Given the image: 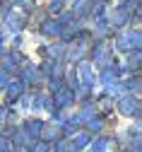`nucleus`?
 <instances>
[{"label":"nucleus","instance_id":"2","mask_svg":"<svg viewBox=\"0 0 142 152\" xmlns=\"http://www.w3.org/2000/svg\"><path fill=\"white\" fill-rule=\"evenodd\" d=\"M58 29H60L58 22H46V24H44V34H55Z\"/></svg>","mask_w":142,"mask_h":152},{"label":"nucleus","instance_id":"4","mask_svg":"<svg viewBox=\"0 0 142 152\" xmlns=\"http://www.w3.org/2000/svg\"><path fill=\"white\" fill-rule=\"evenodd\" d=\"M63 5H65V3H63V0H55V3H51V10H53V12H58V10H60V7H63Z\"/></svg>","mask_w":142,"mask_h":152},{"label":"nucleus","instance_id":"1","mask_svg":"<svg viewBox=\"0 0 142 152\" xmlns=\"http://www.w3.org/2000/svg\"><path fill=\"white\" fill-rule=\"evenodd\" d=\"M133 109H137V106H135V99H130V97H123V99H120V111H123L125 116H130Z\"/></svg>","mask_w":142,"mask_h":152},{"label":"nucleus","instance_id":"3","mask_svg":"<svg viewBox=\"0 0 142 152\" xmlns=\"http://www.w3.org/2000/svg\"><path fill=\"white\" fill-rule=\"evenodd\" d=\"M22 89H24V85H22V82H15V85H10V94H19Z\"/></svg>","mask_w":142,"mask_h":152}]
</instances>
